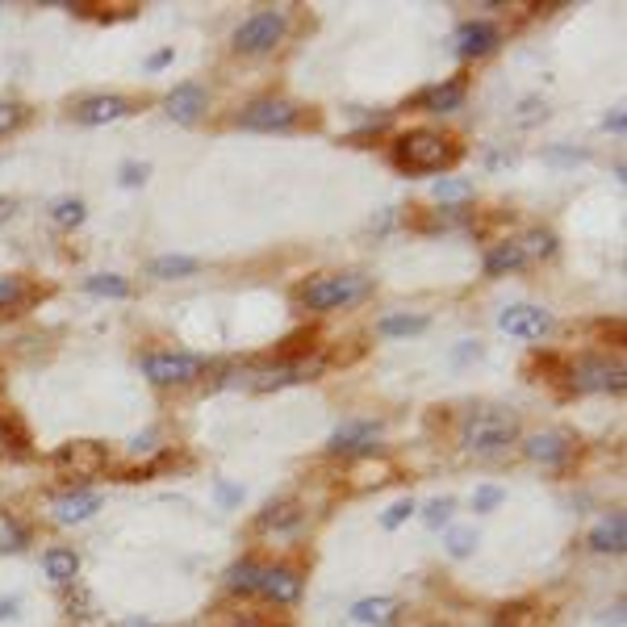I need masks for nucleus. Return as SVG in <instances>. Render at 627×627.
Masks as SVG:
<instances>
[{
    "instance_id": "obj_25",
    "label": "nucleus",
    "mask_w": 627,
    "mask_h": 627,
    "mask_svg": "<svg viewBox=\"0 0 627 627\" xmlns=\"http://www.w3.org/2000/svg\"><path fill=\"white\" fill-rule=\"evenodd\" d=\"M201 264L193 260V255H155L151 260V276H159V281H180V276H193Z\"/></svg>"
},
{
    "instance_id": "obj_19",
    "label": "nucleus",
    "mask_w": 627,
    "mask_h": 627,
    "mask_svg": "<svg viewBox=\"0 0 627 627\" xmlns=\"http://www.w3.org/2000/svg\"><path fill=\"white\" fill-rule=\"evenodd\" d=\"M42 569H46V577H51L55 586H76V577H80V556H76V548H46Z\"/></svg>"
},
{
    "instance_id": "obj_39",
    "label": "nucleus",
    "mask_w": 627,
    "mask_h": 627,
    "mask_svg": "<svg viewBox=\"0 0 627 627\" xmlns=\"http://www.w3.org/2000/svg\"><path fill=\"white\" fill-rule=\"evenodd\" d=\"M147 180V168H138V164H122V184H143Z\"/></svg>"
},
{
    "instance_id": "obj_44",
    "label": "nucleus",
    "mask_w": 627,
    "mask_h": 627,
    "mask_svg": "<svg viewBox=\"0 0 627 627\" xmlns=\"http://www.w3.org/2000/svg\"><path fill=\"white\" fill-rule=\"evenodd\" d=\"M130 627H159V623H130Z\"/></svg>"
},
{
    "instance_id": "obj_12",
    "label": "nucleus",
    "mask_w": 627,
    "mask_h": 627,
    "mask_svg": "<svg viewBox=\"0 0 627 627\" xmlns=\"http://www.w3.org/2000/svg\"><path fill=\"white\" fill-rule=\"evenodd\" d=\"M335 456H364V452H377L381 448V427L377 423H343L331 444H327Z\"/></svg>"
},
{
    "instance_id": "obj_27",
    "label": "nucleus",
    "mask_w": 627,
    "mask_h": 627,
    "mask_svg": "<svg viewBox=\"0 0 627 627\" xmlns=\"http://www.w3.org/2000/svg\"><path fill=\"white\" fill-rule=\"evenodd\" d=\"M26 544H30L26 523L17 515H9V510H0V552H21Z\"/></svg>"
},
{
    "instance_id": "obj_4",
    "label": "nucleus",
    "mask_w": 627,
    "mask_h": 627,
    "mask_svg": "<svg viewBox=\"0 0 627 627\" xmlns=\"http://www.w3.org/2000/svg\"><path fill=\"white\" fill-rule=\"evenodd\" d=\"M289 34V17L281 9H264V13H251L243 26L235 30V51L239 55H268L285 42Z\"/></svg>"
},
{
    "instance_id": "obj_41",
    "label": "nucleus",
    "mask_w": 627,
    "mask_h": 627,
    "mask_svg": "<svg viewBox=\"0 0 627 627\" xmlns=\"http://www.w3.org/2000/svg\"><path fill=\"white\" fill-rule=\"evenodd\" d=\"M17 214V201L13 197H0V222H9Z\"/></svg>"
},
{
    "instance_id": "obj_31",
    "label": "nucleus",
    "mask_w": 627,
    "mask_h": 627,
    "mask_svg": "<svg viewBox=\"0 0 627 627\" xmlns=\"http://www.w3.org/2000/svg\"><path fill=\"white\" fill-rule=\"evenodd\" d=\"M88 293H97V297H130V285H126V276H113V272H101V276H88L84 281Z\"/></svg>"
},
{
    "instance_id": "obj_35",
    "label": "nucleus",
    "mask_w": 627,
    "mask_h": 627,
    "mask_svg": "<svg viewBox=\"0 0 627 627\" xmlns=\"http://www.w3.org/2000/svg\"><path fill=\"white\" fill-rule=\"evenodd\" d=\"M452 519V498H435L431 506H427V523L431 527H444Z\"/></svg>"
},
{
    "instance_id": "obj_23",
    "label": "nucleus",
    "mask_w": 627,
    "mask_h": 627,
    "mask_svg": "<svg viewBox=\"0 0 627 627\" xmlns=\"http://www.w3.org/2000/svg\"><path fill=\"white\" fill-rule=\"evenodd\" d=\"M427 327H431V318H423V314H385V318L377 322V335L402 339V335H423Z\"/></svg>"
},
{
    "instance_id": "obj_30",
    "label": "nucleus",
    "mask_w": 627,
    "mask_h": 627,
    "mask_svg": "<svg viewBox=\"0 0 627 627\" xmlns=\"http://www.w3.org/2000/svg\"><path fill=\"white\" fill-rule=\"evenodd\" d=\"M519 247H523L527 260H544V255H556V235L552 230H527L519 239Z\"/></svg>"
},
{
    "instance_id": "obj_21",
    "label": "nucleus",
    "mask_w": 627,
    "mask_h": 627,
    "mask_svg": "<svg viewBox=\"0 0 627 627\" xmlns=\"http://www.w3.org/2000/svg\"><path fill=\"white\" fill-rule=\"evenodd\" d=\"M527 264V255L519 243H494L490 251H485V276H506V272H519Z\"/></svg>"
},
{
    "instance_id": "obj_17",
    "label": "nucleus",
    "mask_w": 627,
    "mask_h": 627,
    "mask_svg": "<svg viewBox=\"0 0 627 627\" xmlns=\"http://www.w3.org/2000/svg\"><path fill=\"white\" fill-rule=\"evenodd\" d=\"M101 510V494H92V490H72V494H63L55 498V519L59 523H84L92 519Z\"/></svg>"
},
{
    "instance_id": "obj_11",
    "label": "nucleus",
    "mask_w": 627,
    "mask_h": 627,
    "mask_svg": "<svg viewBox=\"0 0 627 627\" xmlns=\"http://www.w3.org/2000/svg\"><path fill=\"white\" fill-rule=\"evenodd\" d=\"M569 452H573V435L569 431H540V435H531L523 444V456L544 464V469H561V464L569 460Z\"/></svg>"
},
{
    "instance_id": "obj_3",
    "label": "nucleus",
    "mask_w": 627,
    "mask_h": 627,
    "mask_svg": "<svg viewBox=\"0 0 627 627\" xmlns=\"http://www.w3.org/2000/svg\"><path fill=\"white\" fill-rule=\"evenodd\" d=\"M456 159L452 138L435 134V130H410L393 143V164L402 172H439Z\"/></svg>"
},
{
    "instance_id": "obj_42",
    "label": "nucleus",
    "mask_w": 627,
    "mask_h": 627,
    "mask_svg": "<svg viewBox=\"0 0 627 627\" xmlns=\"http://www.w3.org/2000/svg\"><path fill=\"white\" fill-rule=\"evenodd\" d=\"M17 611V598H9V602H0V619H5V615H13Z\"/></svg>"
},
{
    "instance_id": "obj_10",
    "label": "nucleus",
    "mask_w": 627,
    "mask_h": 627,
    "mask_svg": "<svg viewBox=\"0 0 627 627\" xmlns=\"http://www.w3.org/2000/svg\"><path fill=\"white\" fill-rule=\"evenodd\" d=\"M498 327L515 339H544L552 331V314L540 306H510L498 314Z\"/></svg>"
},
{
    "instance_id": "obj_2",
    "label": "nucleus",
    "mask_w": 627,
    "mask_h": 627,
    "mask_svg": "<svg viewBox=\"0 0 627 627\" xmlns=\"http://www.w3.org/2000/svg\"><path fill=\"white\" fill-rule=\"evenodd\" d=\"M368 276L360 272H331V276H314L297 289V306L310 310V314H327V310H347L356 301L368 297Z\"/></svg>"
},
{
    "instance_id": "obj_33",
    "label": "nucleus",
    "mask_w": 627,
    "mask_h": 627,
    "mask_svg": "<svg viewBox=\"0 0 627 627\" xmlns=\"http://www.w3.org/2000/svg\"><path fill=\"white\" fill-rule=\"evenodd\" d=\"M410 515H414V502H410V498H402V502H393V506L385 510V515H381V527H385V531H393V527H402Z\"/></svg>"
},
{
    "instance_id": "obj_36",
    "label": "nucleus",
    "mask_w": 627,
    "mask_h": 627,
    "mask_svg": "<svg viewBox=\"0 0 627 627\" xmlns=\"http://www.w3.org/2000/svg\"><path fill=\"white\" fill-rule=\"evenodd\" d=\"M502 502V490H498V485H481V490L473 494V506L477 510H494Z\"/></svg>"
},
{
    "instance_id": "obj_32",
    "label": "nucleus",
    "mask_w": 627,
    "mask_h": 627,
    "mask_svg": "<svg viewBox=\"0 0 627 627\" xmlns=\"http://www.w3.org/2000/svg\"><path fill=\"white\" fill-rule=\"evenodd\" d=\"M30 118V109L21 105V101H0V138H9L13 130H21Z\"/></svg>"
},
{
    "instance_id": "obj_18",
    "label": "nucleus",
    "mask_w": 627,
    "mask_h": 627,
    "mask_svg": "<svg viewBox=\"0 0 627 627\" xmlns=\"http://www.w3.org/2000/svg\"><path fill=\"white\" fill-rule=\"evenodd\" d=\"M590 548L594 552H615V556L627 548V519H623V510H611V515L590 531Z\"/></svg>"
},
{
    "instance_id": "obj_15",
    "label": "nucleus",
    "mask_w": 627,
    "mask_h": 627,
    "mask_svg": "<svg viewBox=\"0 0 627 627\" xmlns=\"http://www.w3.org/2000/svg\"><path fill=\"white\" fill-rule=\"evenodd\" d=\"M498 42H502V34H498V26H490V21H464V26L456 30V51L464 59L490 55Z\"/></svg>"
},
{
    "instance_id": "obj_24",
    "label": "nucleus",
    "mask_w": 627,
    "mask_h": 627,
    "mask_svg": "<svg viewBox=\"0 0 627 627\" xmlns=\"http://www.w3.org/2000/svg\"><path fill=\"white\" fill-rule=\"evenodd\" d=\"M34 289L21 281V276H0V314H21L30 306Z\"/></svg>"
},
{
    "instance_id": "obj_6",
    "label": "nucleus",
    "mask_w": 627,
    "mask_h": 627,
    "mask_svg": "<svg viewBox=\"0 0 627 627\" xmlns=\"http://www.w3.org/2000/svg\"><path fill=\"white\" fill-rule=\"evenodd\" d=\"M322 356L314 360H281V364H268V368H255L251 373V389L255 393H272V389H285V385H297V381H314V373H322Z\"/></svg>"
},
{
    "instance_id": "obj_28",
    "label": "nucleus",
    "mask_w": 627,
    "mask_h": 627,
    "mask_svg": "<svg viewBox=\"0 0 627 627\" xmlns=\"http://www.w3.org/2000/svg\"><path fill=\"white\" fill-rule=\"evenodd\" d=\"M260 573H264V565H255V561H239V565H230L226 586L235 590V594H255V586H260Z\"/></svg>"
},
{
    "instance_id": "obj_16",
    "label": "nucleus",
    "mask_w": 627,
    "mask_h": 627,
    "mask_svg": "<svg viewBox=\"0 0 627 627\" xmlns=\"http://www.w3.org/2000/svg\"><path fill=\"white\" fill-rule=\"evenodd\" d=\"M130 113V101L126 97H88L76 105V122L80 126H105V122H118Z\"/></svg>"
},
{
    "instance_id": "obj_5",
    "label": "nucleus",
    "mask_w": 627,
    "mask_h": 627,
    "mask_svg": "<svg viewBox=\"0 0 627 627\" xmlns=\"http://www.w3.org/2000/svg\"><path fill=\"white\" fill-rule=\"evenodd\" d=\"M205 373V360L189 352H151L143 356V377L151 385H189Z\"/></svg>"
},
{
    "instance_id": "obj_9",
    "label": "nucleus",
    "mask_w": 627,
    "mask_h": 627,
    "mask_svg": "<svg viewBox=\"0 0 627 627\" xmlns=\"http://www.w3.org/2000/svg\"><path fill=\"white\" fill-rule=\"evenodd\" d=\"M569 377H573V389L577 393H594V389L623 393V368L611 364V360H577L569 368Z\"/></svg>"
},
{
    "instance_id": "obj_29",
    "label": "nucleus",
    "mask_w": 627,
    "mask_h": 627,
    "mask_svg": "<svg viewBox=\"0 0 627 627\" xmlns=\"http://www.w3.org/2000/svg\"><path fill=\"white\" fill-rule=\"evenodd\" d=\"M84 214H88V209H84L80 197H63V201L51 205V222L63 226V230H76V226L84 222Z\"/></svg>"
},
{
    "instance_id": "obj_26",
    "label": "nucleus",
    "mask_w": 627,
    "mask_h": 627,
    "mask_svg": "<svg viewBox=\"0 0 627 627\" xmlns=\"http://www.w3.org/2000/svg\"><path fill=\"white\" fill-rule=\"evenodd\" d=\"M301 519V510H297V502H272L260 519H255V531H285V527H293Z\"/></svg>"
},
{
    "instance_id": "obj_20",
    "label": "nucleus",
    "mask_w": 627,
    "mask_h": 627,
    "mask_svg": "<svg viewBox=\"0 0 627 627\" xmlns=\"http://www.w3.org/2000/svg\"><path fill=\"white\" fill-rule=\"evenodd\" d=\"M398 598H360L352 607V619L356 623H368V627H389L393 619H398Z\"/></svg>"
},
{
    "instance_id": "obj_40",
    "label": "nucleus",
    "mask_w": 627,
    "mask_h": 627,
    "mask_svg": "<svg viewBox=\"0 0 627 627\" xmlns=\"http://www.w3.org/2000/svg\"><path fill=\"white\" fill-rule=\"evenodd\" d=\"M84 607H88V598H84V594H67V615H80V619H84V615H88Z\"/></svg>"
},
{
    "instance_id": "obj_38",
    "label": "nucleus",
    "mask_w": 627,
    "mask_h": 627,
    "mask_svg": "<svg viewBox=\"0 0 627 627\" xmlns=\"http://www.w3.org/2000/svg\"><path fill=\"white\" fill-rule=\"evenodd\" d=\"M548 159H552V164H577V159H586V151H569V147H556V151H548Z\"/></svg>"
},
{
    "instance_id": "obj_14",
    "label": "nucleus",
    "mask_w": 627,
    "mask_h": 627,
    "mask_svg": "<svg viewBox=\"0 0 627 627\" xmlns=\"http://www.w3.org/2000/svg\"><path fill=\"white\" fill-rule=\"evenodd\" d=\"M205 105H209V92H205L201 84H176V88L168 92V101H164L168 118L180 122V126H193L201 113H205Z\"/></svg>"
},
{
    "instance_id": "obj_8",
    "label": "nucleus",
    "mask_w": 627,
    "mask_h": 627,
    "mask_svg": "<svg viewBox=\"0 0 627 627\" xmlns=\"http://www.w3.org/2000/svg\"><path fill=\"white\" fill-rule=\"evenodd\" d=\"M105 464H109V452L101 444H92V439H76V444H63L55 452V469L63 477H97Z\"/></svg>"
},
{
    "instance_id": "obj_1",
    "label": "nucleus",
    "mask_w": 627,
    "mask_h": 627,
    "mask_svg": "<svg viewBox=\"0 0 627 627\" xmlns=\"http://www.w3.org/2000/svg\"><path fill=\"white\" fill-rule=\"evenodd\" d=\"M515 439H519V414H510L502 406H477L460 423L464 452H477V456H498L515 444Z\"/></svg>"
},
{
    "instance_id": "obj_13",
    "label": "nucleus",
    "mask_w": 627,
    "mask_h": 627,
    "mask_svg": "<svg viewBox=\"0 0 627 627\" xmlns=\"http://www.w3.org/2000/svg\"><path fill=\"white\" fill-rule=\"evenodd\" d=\"M255 594H264L268 602H276V607H293V602L301 598V573L289 569V565H272V569L260 573Z\"/></svg>"
},
{
    "instance_id": "obj_22",
    "label": "nucleus",
    "mask_w": 627,
    "mask_h": 627,
    "mask_svg": "<svg viewBox=\"0 0 627 627\" xmlns=\"http://www.w3.org/2000/svg\"><path fill=\"white\" fill-rule=\"evenodd\" d=\"M418 105H423L427 113H452L464 105V80H448V84H435L427 88L423 97H418Z\"/></svg>"
},
{
    "instance_id": "obj_34",
    "label": "nucleus",
    "mask_w": 627,
    "mask_h": 627,
    "mask_svg": "<svg viewBox=\"0 0 627 627\" xmlns=\"http://www.w3.org/2000/svg\"><path fill=\"white\" fill-rule=\"evenodd\" d=\"M473 544H477V531L456 527L452 536H448V552H452V556H469V552H473Z\"/></svg>"
},
{
    "instance_id": "obj_37",
    "label": "nucleus",
    "mask_w": 627,
    "mask_h": 627,
    "mask_svg": "<svg viewBox=\"0 0 627 627\" xmlns=\"http://www.w3.org/2000/svg\"><path fill=\"white\" fill-rule=\"evenodd\" d=\"M435 193H439V197H469V184H460V180H439Z\"/></svg>"
},
{
    "instance_id": "obj_7",
    "label": "nucleus",
    "mask_w": 627,
    "mask_h": 627,
    "mask_svg": "<svg viewBox=\"0 0 627 627\" xmlns=\"http://www.w3.org/2000/svg\"><path fill=\"white\" fill-rule=\"evenodd\" d=\"M301 118V109L285 97H260V101H251L243 113H239V126L247 130H293Z\"/></svg>"
},
{
    "instance_id": "obj_43",
    "label": "nucleus",
    "mask_w": 627,
    "mask_h": 627,
    "mask_svg": "<svg viewBox=\"0 0 627 627\" xmlns=\"http://www.w3.org/2000/svg\"><path fill=\"white\" fill-rule=\"evenodd\" d=\"M607 130H623V113H611V118H607Z\"/></svg>"
}]
</instances>
